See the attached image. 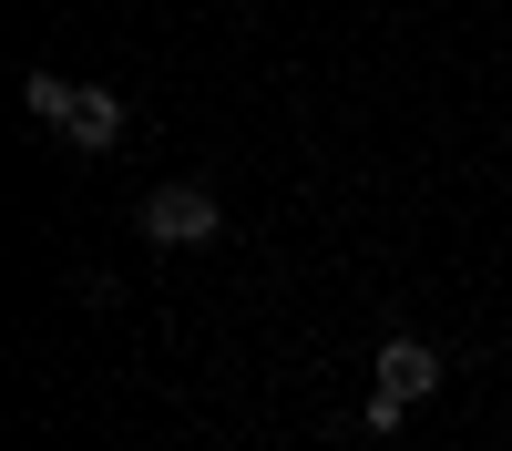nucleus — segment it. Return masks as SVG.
Masks as SVG:
<instances>
[{"label": "nucleus", "mask_w": 512, "mask_h": 451, "mask_svg": "<svg viewBox=\"0 0 512 451\" xmlns=\"http://www.w3.org/2000/svg\"><path fill=\"white\" fill-rule=\"evenodd\" d=\"M21 103L52 123V134H72L82 154H113L123 144V93H103V82H62V72H31Z\"/></svg>", "instance_id": "1"}, {"label": "nucleus", "mask_w": 512, "mask_h": 451, "mask_svg": "<svg viewBox=\"0 0 512 451\" xmlns=\"http://www.w3.org/2000/svg\"><path fill=\"white\" fill-rule=\"evenodd\" d=\"M431 390H441V349L390 339V349H379V390H369V410H359V431H400V410L431 400Z\"/></svg>", "instance_id": "2"}, {"label": "nucleus", "mask_w": 512, "mask_h": 451, "mask_svg": "<svg viewBox=\"0 0 512 451\" xmlns=\"http://www.w3.org/2000/svg\"><path fill=\"white\" fill-rule=\"evenodd\" d=\"M134 226H144V246H205V236H226V205L205 185H154L134 205Z\"/></svg>", "instance_id": "3"}]
</instances>
